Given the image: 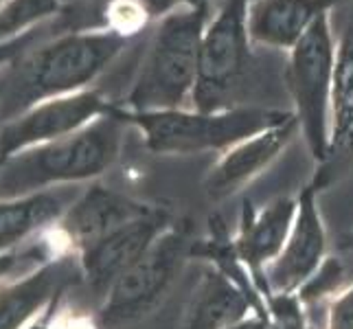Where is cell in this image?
Segmentation results:
<instances>
[{"mask_svg": "<svg viewBox=\"0 0 353 329\" xmlns=\"http://www.w3.org/2000/svg\"><path fill=\"white\" fill-rule=\"evenodd\" d=\"M112 112L125 126L137 128L145 148L158 156L222 154L235 143L294 114L292 110L261 103H246L220 110V112H202L196 108L137 112V110L112 106Z\"/></svg>", "mask_w": 353, "mask_h": 329, "instance_id": "1", "label": "cell"}, {"mask_svg": "<svg viewBox=\"0 0 353 329\" xmlns=\"http://www.w3.org/2000/svg\"><path fill=\"white\" fill-rule=\"evenodd\" d=\"M123 126L110 106L105 114L79 132L0 161V198L14 200L57 182H79L105 174L119 158Z\"/></svg>", "mask_w": 353, "mask_h": 329, "instance_id": "2", "label": "cell"}, {"mask_svg": "<svg viewBox=\"0 0 353 329\" xmlns=\"http://www.w3.org/2000/svg\"><path fill=\"white\" fill-rule=\"evenodd\" d=\"M211 16V9L180 5L161 20L130 88L128 110L152 112L191 108L200 46Z\"/></svg>", "mask_w": 353, "mask_h": 329, "instance_id": "3", "label": "cell"}, {"mask_svg": "<svg viewBox=\"0 0 353 329\" xmlns=\"http://www.w3.org/2000/svg\"><path fill=\"white\" fill-rule=\"evenodd\" d=\"M125 44L128 38L121 33H79L40 48L7 81L0 117H14L33 101L86 86L114 62Z\"/></svg>", "mask_w": 353, "mask_h": 329, "instance_id": "4", "label": "cell"}, {"mask_svg": "<svg viewBox=\"0 0 353 329\" xmlns=\"http://www.w3.org/2000/svg\"><path fill=\"white\" fill-rule=\"evenodd\" d=\"M336 42L332 11H325L288 53L285 86L292 99V112L316 167L327 161L330 152Z\"/></svg>", "mask_w": 353, "mask_h": 329, "instance_id": "5", "label": "cell"}, {"mask_svg": "<svg viewBox=\"0 0 353 329\" xmlns=\"http://www.w3.org/2000/svg\"><path fill=\"white\" fill-rule=\"evenodd\" d=\"M246 0H222L206 24L191 108L202 112L246 106L241 101L252 70V42L246 29Z\"/></svg>", "mask_w": 353, "mask_h": 329, "instance_id": "6", "label": "cell"}, {"mask_svg": "<svg viewBox=\"0 0 353 329\" xmlns=\"http://www.w3.org/2000/svg\"><path fill=\"white\" fill-rule=\"evenodd\" d=\"M193 239L185 222H176L158 237L150 250L117 279L101 306L108 327H128L156 312L169 297L185 263L191 259Z\"/></svg>", "mask_w": 353, "mask_h": 329, "instance_id": "7", "label": "cell"}, {"mask_svg": "<svg viewBox=\"0 0 353 329\" xmlns=\"http://www.w3.org/2000/svg\"><path fill=\"white\" fill-rule=\"evenodd\" d=\"M319 193L321 189L310 182L296 196L299 209L288 241L263 275L270 295H299L330 259V237L319 206Z\"/></svg>", "mask_w": 353, "mask_h": 329, "instance_id": "8", "label": "cell"}, {"mask_svg": "<svg viewBox=\"0 0 353 329\" xmlns=\"http://www.w3.org/2000/svg\"><path fill=\"white\" fill-rule=\"evenodd\" d=\"M301 137L296 117L265 128L252 137L235 143L217 156V161L204 178V196L211 202H224L235 198L254 180L261 178L288 148Z\"/></svg>", "mask_w": 353, "mask_h": 329, "instance_id": "9", "label": "cell"}, {"mask_svg": "<svg viewBox=\"0 0 353 329\" xmlns=\"http://www.w3.org/2000/svg\"><path fill=\"white\" fill-rule=\"evenodd\" d=\"M174 222L172 213L156 206L148 215L119 226L90 246L81 248L79 270L83 281L90 290L105 297L117 279L130 270Z\"/></svg>", "mask_w": 353, "mask_h": 329, "instance_id": "10", "label": "cell"}, {"mask_svg": "<svg viewBox=\"0 0 353 329\" xmlns=\"http://www.w3.org/2000/svg\"><path fill=\"white\" fill-rule=\"evenodd\" d=\"M250 314L265 319V299L254 279H230L206 266L187 299L180 329H228Z\"/></svg>", "mask_w": 353, "mask_h": 329, "instance_id": "11", "label": "cell"}, {"mask_svg": "<svg viewBox=\"0 0 353 329\" xmlns=\"http://www.w3.org/2000/svg\"><path fill=\"white\" fill-rule=\"evenodd\" d=\"M299 209L296 196H279L270 202L261 204L259 209L250 202H243L239 215L237 233L233 235V248L241 266L257 281L263 295H268L265 286V268L270 266L279 252L283 250L288 235L294 224Z\"/></svg>", "mask_w": 353, "mask_h": 329, "instance_id": "12", "label": "cell"}, {"mask_svg": "<svg viewBox=\"0 0 353 329\" xmlns=\"http://www.w3.org/2000/svg\"><path fill=\"white\" fill-rule=\"evenodd\" d=\"M108 108L110 103H105L103 97L94 90H83L64 97V99L46 101L0 132V161H5L16 150L27 148V145L75 134L92 123L94 119L105 114Z\"/></svg>", "mask_w": 353, "mask_h": 329, "instance_id": "13", "label": "cell"}, {"mask_svg": "<svg viewBox=\"0 0 353 329\" xmlns=\"http://www.w3.org/2000/svg\"><path fill=\"white\" fill-rule=\"evenodd\" d=\"M353 163V0L345 27L336 42L334 90H332V132L327 161L316 167L312 182L321 191L343 176Z\"/></svg>", "mask_w": 353, "mask_h": 329, "instance_id": "14", "label": "cell"}, {"mask_svg": "<svg viewBox=\"0 0 353 329\" xmlns=\"http://www.w3.org/2000/svg\"><path fill=\"white\" fill-rule=\"evenodd\" d=\"M334 0H250L246 29L252 46L290 53Z\"/></svg>", "mask_w": 353, "mask_h": 329, "instance_id": "15", "label": "cell"}, {"mask_svg": "<svg viewBox=\"0 0 353 329\" xmlns=\"http://www.w3.org/2000/svg\"><path fill=\"white\" fill-rule=\"evenodd\" d=\"M154 209V204L141 202L110 187L94 185L68 206L64 213V230L81 250L112 233L114 228L134 222Z\"/></svg>", "mask_w": 353, "mask_h": 329, "instance_id": "16", "label": "cell"}, {"mask_svg": "<svg viewBox=\"0 0 353 329\" xmlns=\"http://www.w3.org/2000/svg\"><path fill=\"white\" fill-rule=\"evenodd\" d=\"M77 275H81L79 266L75 268L70 259H59L46 263L35 275L5 290L0 295V329H20L33 312H38Z\"/></svg>", "mask_w": 353, "mask_h": 329, "instance_id": "17", "label": "cell"}, {"mask_svg": "<svg viewBox=\"0 0 353 329\" xmlns=\"http://www.w3.org/2000/svg\"><path fill=\"white\" fill-rule=\"evenodd\" d=\"M68 191H46L0 202V250L62 217L70 206Z\"/></svg>", "mask_w": 353, "mask_h": 329, "instance_id": "18", "label": "cell"}, {"mask_svg": "<svg viewBox=\"0 0 353 329\" xmlns=\"http://www.w3.org/2000/svg\"><path fill=\"white\" fill-rule=\"evenodd\" d=\"M57 0H14L9 7L0 11V35H7L35 18L53 14Z\"/></svg>", "mask_w": 353, "mask_h": 329, "instance_id": "19", "label": "cell"}, {"mask_svg": "<svg viewBox=\"0 0 353 329\" xmlns=\"http://www.w3.org/2000/svg\"><path fill=\"white\" fill-rule=\"evenodd\" d=\"M327 329H353V281L332 297L327 306Z\"/></svg>", "mask_w": 353, "mask_h": 329, "instance_id": "20", "label": "cell"}, {"mask_svg": "<svg viewBox=\"0 0 353 329\" xmlns=\"http://www.w3.org/2000/svg\"><path fill=\"white\" fill-rule=\"evenodd\" d=\"M228 329H268L265 325V319L259 314H250L248 319H243L239 323H235L233 327H228Z\"/></svg>", "mask_w": 353, "mask_h": 329, "instance_id": "21", "label": "cell"}, {"mask_svg": "<svg viewBox=\"0 0 353 329\" xmlns=\"http://www.w3.org/2000/svg\"><path fill=\"white\" fill-rule=\"evenodd\" d=\"M16 261H18V255H3V257H0V277L7 275L11 268L16 266Z\"/></svg>", "mask_w": 353, "mask_h": 329, "instance_id": "22", "label": "cell"}, {"mask_svg": "<svg viewBox=\"0 0 353 329\" xmlns=\"http://www.w3.org/2000/svg\"><path fill=\"white\" fill-rule=\"evenodd\" d=\"M182 7H191V9H211L213 0H178Z\"/></svg>", "mask_w": 353, "mask_h": 329, "instance_id": "23", "label": "cell"}, {"mask_svg": "<svg viewBox=\"0 0 353 329\" xmlns=\"http://www.w3.org/2000/svg\"><path fill=\"white\" fill-rule=\"evenodd\" d=\"M29 329H46V323H35V325L29 327Z\"/></svg>", "mask_w": 353, "mask_h": 329, "instance_id": "24", "label": "cell"}, {"mask_svg": "<svg viewBox=\"0 0 353 329\" xmlns=\"http://www.w3.org/2000/svg\"><path fill=\"white\" fill-rule=\"evenodd\" d=\"M334 3H336V5H338V3H340V0H334Z\"/></svg>", "mask_w": 353, "mask_h": 329, "instance_id": "25", "label": "cell"}, {"mask_svg": "<svg viewBox=\"0 0 353 329\" xmlns=\"http://www.w3.org/2000/svg\"><path fill=\"white\" fill-rule=\"evenodd\" d=\"M246 3H250V0H246Z\"/></svg>", "mask_w": 353, "mask_h": 329, "instance_id": "26", "label": "cell"}]
</instances>
